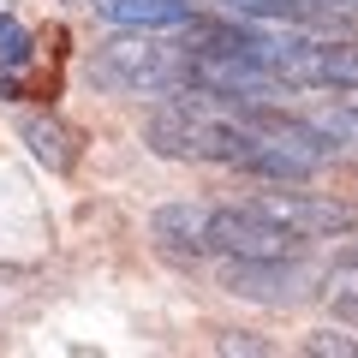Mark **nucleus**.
<instances>
[{
    "instance_id": "obj_6",
    "label": "nucleus",
    "mask_w": 358,
    "mask_h": 358,
    "mask_svg": "<svg viewBox=\"0 0 358 358\" xmlns=\"http://www.w3.org/2000/svg\"><path fill=\"white\" fill-rule=\"evenodd\" d=\"M90 6L120 30H185L197 18L192 0H90Z\"/></svg>"
},
{
    "instance_id": "obj_12",
    "label": "nucleus",
    "mask_w": 358,
    "mask_h": 358,
    "mask_svg": "<svg viewBox=\"0 0 358 358\" xmlns=\"http://www.w3.org/2000/svg\"><path fill=\"white\" fill-rule=\"evenodd\" d=\"M346 6H352V13H358V0H346Z\"/></svg>"
},
{
    "instance_id": "obj_1",
    "label": "nucleus",
    "mask_w": 358,
    "mask_h": 358,
    "mask_svg": "<svg viewBox=\"0 0 358 358\" xmlns=\"http://www.w3.org/2000/svg\"><path fill=\"white\" fill-rule=\"evenodd\" d=\"M90 78L96 90H114V96H173L192 84V54L179 42H155L150 30H138L90 54Z\"/></svg>"
},
{
    "instance_id": "obj_3",
    "label": "nucleus",
    "mask_w": 358,
    "mask_h": 358,
    "mask_svg": "<svg viewBox=\"0 0 358 358\" xmlns=\"http://www.w3.org/2000/svg\"><path fill=\"white\" fill-rule=\"evenodd\" d=\"M257 215H268L275 227L299 233V239H341V233H358V209L341 203V197H310V192H257L251 197Z\"/></svg>"
},
{
    "instance_id": "obj_8",
    "label": "nucleus",
    "mask_w": 358,
    "mask_h": 358,
    "mask_svg": "<svg viewBox=\"0 0 358 358\" xmlns=\"http://www.w3.org/2000/svg\"><path fill=\"white\" fill-rule=\"evenodd\" d=\"M24 60H30V30L18 24V18H0V66L18 72Z\"/></svg>"
},
{
    "instance_id": "obj_4",
    "label": "nucleus",
    "mask_w": 358,
    "mask_h": 358,
    "mask_svg": "<svg viewBox=\"0 0 358 358\" xmlns=\"http://www.w3.org/2000/svg\"><path fill=\"white\" fill-rule=\"evenodd\" d=\"M227 293L263 299V305H293L310 293V268H299V257H227L221 268Z\"/></svg>"
},
{
    "instance_id": "obj_10",
    "label": "nucleus",
    "mask_w": 358,
    "mask_h": 358,
    "mask_svg": "<svg viewBox=\"0 0 358 358\" xmlns=\"http://www.w3.org/2000/svg\"><path fill=\"white\" fill-rule=\"evenodd\" d=\"M221 352H268L263 341H221Z\"/></svg>"
},
{
    "instance_id": "obj_9",
    "label": "nucleus",
    "mask_w": 358,
    "mask_h": 358,
    "mask_svg": "<svg viewBox=\"0 0 358 358\" xmlns=\"http://www.w3.org/2000/svg\"><path fill=\"white\" fill-rule=\"evenodd\" d=\"M305 352L310 358H358V341L334 334V329H317V334H305Z\"/></svg>"
},
{
    "instance_id": "obj_5",
    "label": "nucleus",
    "mask_w": 358,
    "mask_h": 358,
    "mask_svg": "<svg viewBox=\"0 0 358 358\" xmlns=\"http://www.w3.org/2000/svg\"><path fill=\"white\" fill-rule=\"evenodd\" d=\"M150 233L167 257L197 263V257H209V203H162L150 215Z\"/></svg>"
},
{
    "instance_id": "obj_2",
    "label": "nucleus",
    "mask_w": 358,
    "mask_h": 358,
    "mask_svg": "<svg viewBox=\"0 0 358 358\" xmlns=\"http://www.w3.org/2000/svg\"><path fill=\"white\" fill-rule=\"evenodd\" d=\"M305 239L257 215L251 203H221L209 209V257H299Z\"/></svg>"
},
{
    "instance_id": "obj_11",
    "label": "nucleus",
    "mask_w": 358,
    "mask_h": 358,
    "mask_svg": "<svg viewBox=\"0 0 358 358\" xmlns=\"http://www.w3.org/2000/svg\"><path fill=\"white\" fill-rule=\"evenodd\" d=\"M341 263H346V268H358V245H346V257H341Z\"/></svg>"
},
{
    "instance_id": "obj_7",
    "label": "nucleus",
    "mask_w": 358,
    "mask_h": 358,
    "mask_svg": "<svg viewBox=\"0 0 358 358\" xmlns=\"http://www.w3.org/2000/svg\"><path fill=\"white\" fill-rule=\"evenodd\" d=\"M18 138L30 143V155H36L48 173H66V167H72V138H66V126L54 114H24L18 120Z\"/></svg>"
}]
</instances>
